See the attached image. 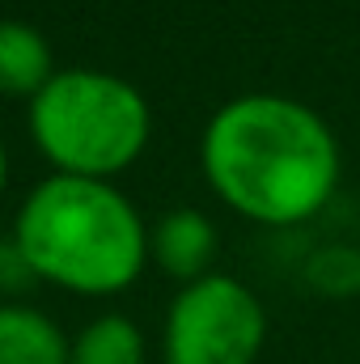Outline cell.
<instances>
[{
	"label": "cell",
	"mask_w": 360,
	"mask_h": 364,
	"mask_svg": "<svg viewBox=\"0 0 360 364\" xmlns=\"http://www.w3.org/2000/svg\"><path fill=\"white\" fill-rule=\"evenodd\" d=\"M199 157L212 191L233 212L263 225L314 216L339 182L331 127L309 106L275 93H246L221 106L203 132Z\"/></svg>",
	"instance_id": "6da1fadb"
},
{
	"label": "cell",
	"mask_w": 360,
	"mask_h": 364,
	"mask_svg": "<svg viewBox=\"0 0 360 364\" xmlns=\"http://www.w3.org/2000/svg\"><path fill=\"white\" fill-rule=\"evenodd\" d=\"M13 242L38 279L85 296L123 292L149 259V233L136 208L110 182L68 174L38 182L26 195Z\"/></svg>",
	"instance_id": "7a4b0ae2"
},
{
	"label": "cell",
	"mask_w": 360,
	"mask_h": 364,
	"mask_svg": "<svg viewBox=\"0 0 360 364\" xmlns=\"http://www.w3.org/2000/svg\"><path fill=\"white\" fill-rule=\"evenodd\" d=\"M149 102L110 73H55L30 102V136L38 153L68 178H110L149 144Z\"/></svg>",
	"instance_id": "3957f363"
},
{
	"label": "cell",
	"mask_w": 360,
	"mask_h": 364,
	"mask_svg": "<svg viewBox=\"0 0 360 364\" xmlns=\"http://www.w3.org/2000/svg\"><path fill=\"white\" fill-rule=\"evenodd\" d=\"M263 305L233 275L186 284L166 318V364H255L263 348Z\"/></svg>",
	"instance_id": "277c9868"
},
{
	"label": "cell",
	"mask_w": 360,
	"mask_h": 364,
	"mask_svg": "<svg viewBox=\"0 0 360 364\" xmlns=\"http://www.w3.org/2000/svg\"><path fill=\"white\" fill-rule=\"evenodd\" d=\"M149 246H153V259L162 263V272L195 284V279H203L212 255H216V229H212V220L203 212L174 208V212H166L157 220Z\"/></svg>",
	"instance_id": "5b68a950"
},
{
	"label": "cell",
	"mask_w": 360,
	"mask_h": 364,
	"mask_svg": "<svg viewBox=\"0 0 360 364\" xmlns=\"http://www.w3.org/2000/svg\"><path fill=\"white\" fill-rule=\"evenodd\" d=\"M73 343L30 305H0V364H68Z\"/></svg>",
	"instance_id": "8992f818"
},
{
	"label": "cell",
	"mask_w": 360,
	"mask_h": 364,
	"mask_svg": "<svg viewBox=\"0 0 360 364\" xmlns=\"http://www.w3.org/2000/svg\"><path fill=\"white\" fill-rule=\"evenodd\" d=\"M51 77L55 73L47 38L21 21H0V93L34 102Z\"/></svg>",
	"instance_id": "52a82bcc"
},
{
	"label": "cell",
	"mask_w": 360,
	"mask_h": 364,
	"mask_svg": "<svg viewBox=\"0 0 360 364\" xmlns=\"http://www.w3.org/2000/svg\"><path fill=\"white\" fill-rule=\"evenodd\" d=\"M68 364H144V335L136 331V322L102 314L77 335Z\"/></svg>",
	"instance_id": "ba28073f"
},
{
	"label": "cell",
	"mask_w": 360,
	"mask_h": 364,
	"mask_svg": "<svg viewBox=\"0 0 360 364\" xmlns=\"http://www.w3.org/2000/svg\"><path fill=\"white\" fill-rule=\"evenodd\" d=\"M38 284V272H34V263L26 259V250L13 242V237H4L0 242V292H30Z\"/></svg>",
	"instance_id": "9c48e42d"
},
{
	"label": "cell",
	"mask_w": 360,
	"mask_h": 364,
	"mask_svg": "<svg viewBox=\"0 0 360 364\" xmlns=\"http://www.w3.org/2000/svg\"><path fill=\"white\" fill-rule=\"evenodd\" d=\"M4 174H9V161H4V144H0V191H4Z\"/></svg>",
	"instance_id": "30bf717a"
}]
</instances>
